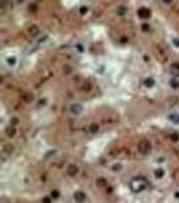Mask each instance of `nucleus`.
Segmentation results:
<instances>
[{"mask_svg": "<svg viewBox=\"0 0 179 203\" xmlns=\"http://www.w3.org/2000/svg\"><path fill=\"white\" fill-rule=\"evenodd\" d=\"M168 119H170L171 122H174V123H179V114H176V112H172V114H170Z\"/></svg>", "mask_w": 179, "mask_h": 203, "instance_id": "nucleus-12", "label": "nucleus"}, {"mask_svg": "<svg viewBox=\"0 0 179 203\" xmlns=\"http://www.w3.org/2000/svg\"><path fill=\"white\" fill-rule=\"evenodd\" d=\"M43 202H44V203H50V198H44Z\"/></svg>", "mask_w": 179, "mask_h": 203, "instance_id": "nucleus-23", "label": "nucleus"}, {"mask_svg": "<svg viewBox=\"0 0 179 203\" xmlns=\"http://www.w3.org/2000/svg\"><path fill=\"white\" fill-rule=\"evenodd\" d=\"M58 196H59V192H58L57 190H54V191H51V198H54V199H57Z\"/></svg>", "mask_w": 179, "mask_h": 203, "instance_id": "nucleus-18", "label": "nucleus"}, {"mask_svg": "<svg viewBox=\"0 0 179 203\" xmlns=\"http://www.w3.org/2000/svg\"><path fill=\"white\" fill-rule=\"evenodd\" d=\"M170 87L174 89H178L179 88V79L178 77H172V79H170Z\"/></svg>", "mask_w": 179, "mask_h": 203, "instance_id": "nucleus-9", "label": "nucleus"}, {"mask_svg": "<svg viewBox=\"0 0 179 203\" xmlns=\"http://www.w3.org/2000/svg\"><path fill=\"white\" fill-rule=\"evenodd\" d=\"M155 84H156V81H155V79L151 77V76L145 77V79L143 80V85H144L145 88H153V87H155Z\"/></svg>", "mask_w": 179, "mask_h": 203, "instance_id": "nucleus-5", "label": "nucleus"}, {"mask_svg": "<svg viewBox=\"0 0 179 203\" xmlns=\"http://www.w3.org/2000/svg\"><path fill=\"white\" fill-rule=\"evenodd\" d=\"M13 134H15V127H13V126H9V127L7 129V136H8V137H12Z\"/></svg>", "mask_w": 179, "mask_h": 203, "instance_id": "nucleus-14", "label": "nucleus"}, {"mask_svg": "<svg viewBox=\"0 0 179 203\" xmlns=\"http://www.w3.org/2000/svg\"><path fill=\"white\" fill-rule=\"evenodd\" d=\"M89 131H90V133H97V131H98V126H97V125H92L90 129H89Z\"/></svg>", "mask_w": 179, "mask_h": 203, "instance_id": "nucleus-16", "label": "nucleus"}, {"mask_svg": "<svg viewBox=\"0 0 179 203\" xmlns=\"http://www.w3.org/2000/svg\"><path fill=\"white\" fill-rule=\"evenodd\" d=\"M171 45H172L175 49H178L179 50V37H176V35L171 37Z\"/></svg>", "mask_w": 179, "mask_h": 203, "instance_id": "nucleus-11", "label": "nucleus"}, {"mask_svg": "<svg viewBox=\"0 0 179 203\" xmlns=\"http://www.w3.org/2000/svg\"><path fill=\"white\" fill-rule=\"evenodd\" d=\"M125 12H127V7H124V5L117 7V15H124Z\"/></svg>", "mask_w": 179, "mask_h": 203, "instance_id": "nucleus-13", "label": "nucleus"}, {"mask_svg": "<svg viewBox=\"0 0 179 203\" xmlns=\"http://www.w3.org/2000/svg\"><path fill=\"white\" fill-rule=\"evenodd\" d=\"M78 173V168L75 167V165H69L67 167V175L69 176H75Z\"/></svg>", "mask_w": 179, "mask_h": 203, "instance_id": "nucleus-8", "label": "nucleus"}, {"mask_svg": "<svg viewBox=\"0 0 179 203\" xmlns=\"http://www.w3.org/2000/svg\"><path fill=\"white\" fill-rule=\"evenodd\" d=\"M73 196H74V200L77 203H83L85 200H86V195L83 194L82 191H77V192H74Z\"/></svg>", "mask_w": 179, "mask_h": 203, "instance_id": "nucleus-6", "label": "nucleus"}, {"mask_svg": "<svg viewBox=\"0 0 179 203\" xmlns=\"http://www.w3.org/2000/svg\"><path fill=\"white\" fill-rule=\"evenodd\" d=\"M137 14H139L140 19H144V20L149 19V16H151V11H149V10H147L145 7H141V8L137 11Z\"/></svg>", "mask_w": 179, "mask_h": 203, "instance_id": "nucleus-4", "label": "nucleus"}, {"mask_svg": "<svg viewBox=\"0 0 179 203\" xmlns=\"http://www.w3.org/2000/svg\"><path fill=\"white\" fill-rule=\"evenodd\" d=\"M74 48H77V50H78V53H83V50H85V49H83V46L81 44H77L74 46Z\"/></svg>", "mask_w": 179, "mask_h": 203, "instance_id": "nucleus-17", "label": "nucleus"}, {"mask_svg": "<svg viewBox=\"0 0 179 203\" xmlns=\"http://www.w3.org/2000/svg\"><path fill=\"white\" fill-rule=\"evenodd\" d=\"M121 164H114L113 167H112V171H113V172H120V171H121Z\"/></svg>", "mask_w": 179, "mask_h": 203, "instance_id": "nucleus-15", "label": "nucleus"}, {"mask_svg": "<svg viewBox=\"0 0 179 203\" xmlns=\"http://www.w3.org/2000/svg\"><path fill=\"white\" fill-rule=\"evenodd\" d=\"M17 62V58L15 56H8V57L5 58V65L8 66V68H13V66L16 65Z\"/></svg>", "mask_w": 179, "mask_h": 203, "instance_id": "nucleus-7", "label": "nucleus"}, {"mask_svg": "<svg viewBox=\"0 0 179 203\" xmlns=\"http://www.w3.org/2000/svg\"><path fill=\"white\" fill-rule=\"evenodd\" d=\"M87 11H89V7H87V5H82V7H81V14H82V15L85 12L87 14Z\"/></svg>", "mask_w": 179, "mask_h": 203, "instance_id": "nucleus-19", "label": "nucleus"}, {"mask_svg": "<svg viewBox=\"0 0 179 203\" xmlns=\"http://www.w3.org/2000/svg\"><path fill=\"white\" fill-rule=\"evenodd\" d=\"M162 3L164 5H171L172 3H174V0H162Z\"/></svg>", "mask_w": 179, "mask_h": 203, "instance_id": "nucleus-20", "label": "nucleus"}, {"mask_svg": "<svg viewBox=\"0 0 179 203\" xmlns=\"http://www.w3.org/2000/svg\"><path fill=\"white\" fill-rule=\"evenodd\" d=\"M97 184L101 185V187H104V185H106V183H105L104 179H98V180H97Z\"/></svg>", "mask_w": 179, "mask_h": 203, "instance_id": "nucleus-21", "label": "nucleus"}, {"mask_svg": "<svg viewBox=\"0 0 179 203\" xmlns=\"http://www.w3.org/2000/svg\"><path fill=\"white\" fill-rule=\"evenodd\" d=\"M147 187H148V183H147V180H145L144 177H133L129 181V188L135 194H140V192L145 191Z\"/></svg>", "mask_w": 179, "mask_h": 203, "instance_id": "nucleus-1", "label": "nucleus"}, {"mask_svg": "<svg viewBox=\"0 0 179 203\" xmlns=\"http://www.w3.org/2000/svg\"><path fill=\"white\" fill-rule=\"evenodd\" d=\"M82 110H83V106L81 104V103H71L69 106V112L71 115H79L81 112H82Z\"/></svg>", "mask_w": 179, "mask_h": 203, "instance_id": "nucleus-3", "label": "nucleus"}, {"mask_svg": "<svg viewBox=\"0 0 179 203\" xmlns=\"http://www.w3.org/2000/svg\"><path fill=\"white\" fill-rule=\"evenodd\" d=\"M151 149H152V146H151V142L147 141V140H143V141H140L139 144V152L141 155H149L151 153Z\"/></svg>", "mask_w": 179, "mask_h": 203, "instance_id": "nucleus-2", "label": "nucleus"}, {"mask_svg": "<svg viewBox=\"0 0 179 203\" xmlns=\"http://www.w3.org/2000/svg\"><path fill=\"white\" fill-rule=\"evenodd\" d=\"M153 173H155V176H156L157 179H162V177L164 176V169H163V168H156V169L153 171Z\"/></svg>", "mask_w": 179, "mask_h": 203, "instance_id": "nucleus-10", "label": "nucleus"}, {"mask_svg": "<svg viewBox=\"0 0 179 203\" xmlns=\"http://www.w3.org/2000/svg\"><path fill=\"white\" fill-rule=\"evenodd\" d=\"M15 1H16V4H17V5H20V4H23V3H24L26 0H15Z\"/></svg>", "mask_w": 179, "mask_h": 203, "instance_id": "nucleus-22", "label": "nucleus"}]
</instances>
